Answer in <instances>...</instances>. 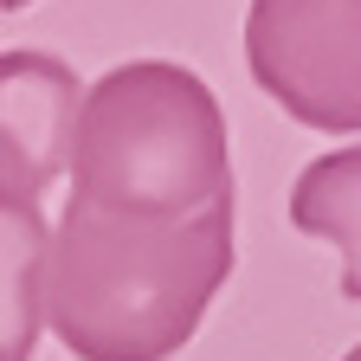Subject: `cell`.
I'll return each mask as SVG.
<instances>
[{"instance_id":"7a4b0ae2","label":"cell","mask_w":361,"mask_h":361,"mask_svg":"<svg viewBox=\"0 0 361 361\" xmlns=\"http://www.w3.org/2000/svg\"><path fill=\"white\" fill-rule=\"evenodd\" d=\"M71 200L110 219H188L233 194L226 110L200 71L174 59H129L78 90Z\"/></svg>"},{"instance_id":"6da1fadb","label":"cell","mask_w":361,"mask_h":361,"mask_svg":"<svg viewBox=\"0 0 361 361\" xmlns=\"http://www.w3.org/2000/svg\"><path fill=\"white\" fill-rule=\"evenodd\" d=\"M239 264L233 194L188 219H110L65 200L39 264V329L78 361H168Z\"/></svg>"},{"instance_id":"3957f363","label":"cell","mask_w":361,"mask_h":361,"mask_svg":"<svg viewBox=\"0 0 361 361\" xmlns=\"http://www.w3.org/2000/svg\"><path fill=\"white\" fill-rule=\"evenodd\" d=\"M245 65L284 116L355 135L361 129V0H252Z\"/></svg>"},{"instance_id":"277c9868","label":"cell","mask_w":361,"mask_h":361,"mask_svg":"<svg viewBox=\"0 0 361 361\" xmlns=\"http://www.w3.org/2000/svg\"><path fill=\"white\" fill-rule=\"evenodd\" d=\"M78 71L52 52H0V188L45 194L65 174Z\"/></svg>"},{"instance_id":"8992f818","label":"cell","mask_w":361,"mask_h":361,"mask_svg":"<svg viewBox=\"0 0 361 361\" xmlns=\"http://www.w3.org/2000/svg\"><path fill=\"white\" fill-rule=\"evenodd\" d=\"M355 213H361V155L355 149H336L323 161H310L303 180H297V194H290V219L303 226V233L342 245L348 284H355V233H361Z\"/></svg>"},{"instance_id":"5b68a950","label":"cell","mask_w":361,"mask_h":361,"mask_svg":"<svg viewBox=\"0 0 361 361\" xmlns=\"http://www.w3.org/2000/svg\"><path fill=\"white\" fill-rule=\"evenodd\" d=\"M45 226L32 194L0 188V361H32L39 348V264H45Z\"/></svg>"},{"instance_id":"52a82bcc","label":"cell","mask_w":361,"mask_h":361,"mask_svg":"<svg viewBox=\"0 0 361 361\" xmlns=\"http://www.w3.org/2000/svg\"><path fill=\"white\" fill-rule=\"evenodd\" d=\"M20 7H32V0H0V13H20Z\"/></svg>"}]
</instances>
